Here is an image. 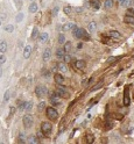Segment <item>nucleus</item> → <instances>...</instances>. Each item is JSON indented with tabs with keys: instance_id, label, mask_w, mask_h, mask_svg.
<instances>
[{
	"instance_id": "obj_1",
	"label": "nucleus",
	"mask_w": 134,
	"mask_h": 144,
	"mask_svg": "<svg viewBox=\"0 0 134 144\" xmlns=\"http://www.w3.org/2000/svg\"><path fill=\"white\" fill-rule=\"evenodd\" d=\"M72 36L75 37V38H77V40H80V38H86V40H89L90 38V36L89 35H86V31L84 30L83 28H76L72 29Z\"/></svg>"
},
{
	"instance_id": "obj_2",
	"label": "nucleus",
	"mask_w": 134,
	"mask_h": 144,
	"mask_svg": "<svg viewBox=\"0 0 134 144\" xmlns=\"http://www.w3.org/2000/svg\"><path fill=\"white\" fill-rule=\"evenodd\" d=\"M47 116H48L50 120H56L57 116H58V113H57V110H56L55 108L48 107V108H47Z\"/></svg>"
},
{
	"instance_id": "obj_3",
	"label": "nucleus",
	"mask_w": 134,
	"mask_h": 144,
	"mask_svg": "<svg viewBox=\"0 0 134 144\" xmlns=\"http://www.w3.org/2000/svg\"><path fill=\"white\" fill-rule=\"evenodd\" d=\"M35 93H36V95L37 97H44L47 93H48V89H47V87L46 86H36L35 87Z\"/></svg>"
},
{
	"instance_id": "obj_4",
	"label": "nucleus",
	"mask_w": 134,
	"mask_h": 144,
	"mask_svg": "<svg viewBox=\"0 0 134 144\" xmlns=\"http://www.w3.org/2000/svg\"><path fill=\"white\" fill-rule=\"evenodd\" d=\"M22 121H23V126H25V128H30L32 126H33V117L30 115H25L23 116V119H22Z\"/></svg>"
},
{
	"instance_id": "obj_5",
	"label": "nucleus",
	"mask_w": 134,
	"mask_h": 144,
	"mask_svg": "<svg viewBox=\"0 0 134 144\" xmlns=\"http://www.w3.org/2000/svg\"><path fill=\"white\" fill-rule=\"evenodd\" d=\"M51 123H49V122H43L42 123V126H41V130H42V132H44L46 135H48V134H50V131H51Z\"/></svg>"
},
{
	"instance_id": "obj_6",
	"label": "nucleus",
	"mask_w": 134,
	"mask_h": 144,
	"mask_svg": "<svg viewBox=\"0 0 134 144\" xmlns=\"http://www.w3.org/2000/svg\"><path fill=\"white\" fill-rule=\"evenodd\" d=\"M56 93H57L60 97H62V98H67V97H69V93H68L67 88H65V87H63V86H58L57 87Z\"/></svg>"
},
{
	"instance_id": "obj_7",
	"label": "nucleus",
	"mask_w": 134,
	"mask_h": 144,
	"mask_svg": "<svg viewBox=\"0 0 134 144\" xmlns=\"http://www.w3.org/2000/svg\"><path fill=\"white\" fill-rule=\"evenodd\" d=\"M50 102L53 103L54 106H58V105L61 103V101H60V95H58L57 93H54L53 95H50Z\"/></svg>"
},
{
	"instance_id": "obj_8",
	"label": "nucleus",
	"mask_w": 134,
	"mask_h": 144,
	"mask_svg": "<svg viewBox=\"0 0 134 144\" xmlns=\"http://www.w3.org/2000/svg\"><path fill=\"white\" fill-rule=\"evenodd\" d=\"M128 92H129V89H128V87H126V88H125V93H124V105H125V106H128L129 102H131Z\"/></svg>"
},
{
	"instance_id": "obj_9",
	"label": "nucleus",
	"mask_w": 134,
	"mask_h": 144,
	"mask_svg": "<svg viewBox=\"0 0 134 144\" xmlns=\"http://www.w3.org/2000/svg\"><path fill=\"white\" fill-rule=\"evenodd\" d=\"M74 68H76L78 70H83L85 68V62L84 60H76L74 63Z\"/></svg>"
},
{
	"instance_id": "obj_10",
	"label": "nucleus",
	"mask_w": 134,
	"mask_h": 144,
	"mask_svg": "<svg viewBox=\"0 0 134 144\" xmlns=\"http://www.w3.org/2000/svg\"><path fill=\"white\" fill-rule=\"evenodd\" d=\"M39 40H40L41 43H47L48 40H49V35L47 33H42L40 36H39Z\"/></svg>"
},
{
	"instance_id": "obj_11",
	"label": "nucleus",
	"mask_w": 134,
	"mask_h": 144,
	"mask_svg": "<svg viewBox=\"0 0 134 144\" xmlns=\"http://www.w3.org/2000/svg\"><path fill=\"white\" fill-rule=\"evenodd\" d=\"M50 56H51V50L48 48V49H46L44 52H43V60H44V62H48L49 58H50Z\"/></svg>"
},
{
	"instance_id": "obj_12",
	"label": "nucleus",
	"mask_w": 134,
	"mask_h": 144,
	"mask_svg": "<svg viewBox=\"0 0 134 144\" xmlns=\"http://www.w3.org/2000/svg\"><path fill=\"white\" fill-rule=\"evenodd\" d=\"M30 54H32V47H30V45H26V47H25V50H23V57L29 58Z\"/></svg>"
},
{
	"instance_id": "obj_13",
	"label": "nucleus",
	"mask_w": 134,
	"mask_h": 144,
	"mask_svg": "<svg viewBox=\"0 0 134 144\" xmlns=\"http://www.w3.org/2000/svg\"><path fill=\"white\" fill-rule=\"evenodd\" d=\"M88 29H89L90 33H94L96 29H97V23H96L94 21H91V22L88 25Z\"/></svg>"
},
{
	"instance_id": "obj_14",
	"label": "nucleus",
	"mask_w": 134,
	"mask_h": 144,
	"mask_svg": "<svg viewBox=\"0 0 134 144\" xmlns=\"http://www.w3.org/2000/svg\"><path fill=\"white\" fill-rule=\"evenodd\" d=\"M76 28V25L75 23H65L63 26V31H68V30H72V29Z\"/></svg>"
},
{
	"instance_id": "obj_15",
	"label": "nucleus",
	"mask_w": 134,
	"mask_h": 144,
	"mask_svg": "<svg viewBox=\"0 0 134 144\" xmlns=\"http://www.w3.org/2000/svg\"><path fill=\"white\" fill-rule=\"evenodd\" d=\"M55 81L57 83V84H63V81H64V78H63V76L62 74H58V73H56L55 74Z\"/></svg>"
},
{
	"instance_id": "obj_16",
	"label": "nucleus",
	"mask_w": 134,
	"mask_h": 144,
	"mask_svg": "<svg viewBox=\"0 0 134 144\" xmlns=\"http://www.w3.org/2000/svg\"><path fill=\"white\" fill-rule=\"evenodd\" d=\"M90 5L92 6V8H94V9H99V8H100V2H99V0H91V1H90Z\"/></svg>"
},
{
	"instance_id": "obj_17",
	"label": "nucleus",
	"mask_w": 134,
	"mask_h": 144,
	"mask_svg": "<svg viewBox=\"0 0 134 144\" xmlns=\"http://www.w3.org/2000/svg\"><path fill=\"white\" fill-rule=\"evenodd\" d=\"M29 12L30 13H35V12H37V4L36 2H32L30 5H29Z\"/></svg>"
},
{
	"instance_id": "obj_18",
	"label": "nucleus",
	"mask_w": 134,
	"mask_h": 144,
	"mask_svg": "<svg viewBox=\"0 0 134 144\" xmlns=\"http://www.w3.org/2000/svg\"><path fill=\"white\" fill-rule=\"evenodd\" d=\"M64 55H65V51H64V49H61V48H58V49L56 50V57H57V58H63V57H64Z\"/></svg>"
},
{
	"instance_id": "obj_19",
	"label": "nucleus",
	"mask_w": 134,
	"mask_h": 144,
	"mask_svg": "<svg viewBox=\"0 0 134 144\" xmlns=\"http://www.w3.org/2000/svg\"><path fill=\"white\" fill-rule=\"evenodd\" d=\"M108 35H110L112 38H119V37L121 36L120 34H119L118 31H116V30H111V31L108 33Z\"/></svg>"
},
{
	"instance_id": "obj_20",
	"label": "nucleus",
	"mask_w": 134,
	"mask_h": 144,
	"mask_svg": "<svg viewBox=\"0 0 134 144\" xmlns=\"http://www.w3.org/2000/svg\"><path fill=\"white\" fill-rule=\"evenodd\" d=\"M124 21L127 22V23H134V16H132V15H126L124 17Z\"/></svg>"
},
{
	"instance_id": "obj_21",
	"label": "nucleus",
	"mask_w": 134,
	"mask_h": 144,
	"mask_svg": "<svg viewBox=\"0 0 134 144\" xmlns=\"http://www.w3.org/2000/svg\"><path fill=\"white\" fill-rule=\"evenodd\" d=\"M6 50H7V43L5 41H0V51L4 54Z\"/></svg>"
},
{
	"instance_id": "obj_22",
	"label": "nucleus",
	"mask_w": 134,
	"mask_h": 144,
	"mask_svg": "<svg viewBox=\"0 0 134 144\" xmlns=\"http://www.w3.org/2000/svg\"><path fill=\"white\" fill-rule=\"evenodd\" d=\"M58 69H60V71L63 72V73H65L68 72V68L65 64H63V63H61V64H58Z\"/></svg>"
},
{
	"instance_id": "obj_23",
	"label": "nucleus",
	"mask_w": 134,
	"mask_h": 144,
	"mask_svg": "<svg viewBox=\"0 0 134 144\" xmlns=\"http://www.w3.org/2000/svg\"><path fill=\"white\" fill-rule=\"evenodd\" d=\"M28 141H29V143H32V144L40 143V141H39V140H37V137H35V136H30V137L28 138Z\"/></svg>"
},
{
	"instance_id": "obj_24",
	"label": "nucleus",
	"mask_w": 134,
	"mask_h": 144,
	"mask_svg": "<svg viewBox=\"0 0 134 144\" xmlns=\"http://www.w3.org/2000/svg\"><path fill=\"white\" fill-rule=\"evenodd\" d=\"M94 141V137L92 134H86V142L88 143H93Z\"/></svg>"
},
{
	"instance_id": "obj_25",
	"label": "nucleus",
	"mask_w": 134,
	"mask_h": 144,
	"mask_svg": "<svg viewBox=\"0 0 134 144\" xmlns=\"http://www.w3.org/2000/svg\"><path fill=\"white\" fill-rule=\"evenodd\" d=\"M65 43V36L63 34L58 35V44H64Z\"/></svg>"
},
{
	"instance_id": "obj_26",
	"label": "nucleus",
	"mask_w": 134,
	"mask_h": 144,
	"mask_svg": "<svg viewBox=\"0 0 134 144\" xmlns=\"http://www.w3.org/2000/svg\"><path fill=\"white\" fill-rule=\"evenodd\" d=\"M5 30L7 31V33H13L14 31V26L13 25H7V26H5Z\"/></svg>"
},
{
	"instance_id": "obj_27",
	"label": "nucleus",
	"mask_w": 134,
	"mask_h": 144,
	"mask_svg": "<svg viewBox=\"0 0 134 144\" xmlns=\"http://www.w3.org/2000/svg\"><path fill=\"white\" fill-rule=\"evenodd\" d=\"M9 95H11V91L7 89V91L5 92V95H4V102H7V101L9 100Z\"/></svg>"
},
{
	"instance_id": "obj_28",
	"label": "nucleus",
	"mask_w": 134,
	"mask_h": 144,
	"mask_svg": "<svg viewBox=\"0 0 134 144\" xmlns=\"http://www.w3.org/2000/svg\"><path fill=\"white\" fill-rule=\"evenodd\" d=\"M113 7V0H105V8H112Z\"/></svg>"
},
{
	"instance_id": "obj_29",
	"label": "nucleus",
	"mask_w": 134,
	"mask_h": 144,
	"mask_svg": "<svg viewBox=\"0 0 134 144\" xmlns=\"http://www.w3.org/2000/svg\"><path fill=\"white\" fill-rule=\"evenodd\" d=\"M70 50H71V43H70V42L64 43V51H65V52H69Z\"/></svg>"
},
{
	"instance_id": "obj_30",
	"label": "nucleus",
	"mask_w": 134,
	"mask_h": 144,
	"mask_svg": "<svg viewBox=\"0 0 134 144\" xmlns=\"http://www.w3.org/2000/svg\"><path fill=\"white\" fill-rule=\"evenodd\" d=\"M22 19H23V13H22V12H20L19 14L16 15V19H15V20H16V22H21V21H22Z\"/></svg>"
},
{
	"instance_id": "obj_31",
	"label": "nucleus",
	"mask_w": 134,
	"mask_h": 144,
	"mask_svg": "<svg viewBox=\"0 0 134 144\" xmlns=\"http://www.w3.org/2000/svg\"><path fill=\"white\" fill-rule=\"evenodd\" d=\"M37 34H39V29L35 28L33 29V34H32V38H36V36H37Z\"/></svg>"
},
{
	"instance_id": "obj_32",
	"label": "nucleus",
	"mask_w": 134,
	"mask_h": 144,
	"mask_svg": "<svg viewBox=\"0 0 134 144\" xmlns=\"http://www.w3.org/2000/svg\"><path fill=\"white\" fill-rule=\"evenodd\" d=\"M19 141H20V143H26V141H25V134L23 132H21L19 135Z\"/></svg>"
},
{
	"instance_id": "obj_33",
	"label": "nucleus",
	"mask_w": 134,
	"mask_h": 144,
	"mask_svg": "<svg viewBox=\"0 0 134 144\" xmlns=\"http://www.w3.org/2000/svg\"><path fill=\"white\" fill-rule=\"evenodd\" d=\"M26 105H27V102H21L20 103V106H19V110H26Z\"/></svg>"
},
{
	"instance_id": "obj_34",
	"label": "nucleus",
	"mask_w": 134,
	"mask_h": 144,
	"mask_svg": "<svg viewBox=\"0 0 134 144\" xmlns=\"http://www.w3.org/2000/svg\"><path fill=\"white\" fill-rule=\"evenodd\" d=\"M44 107H46V102H44V101H42V102H40V103L37 105V109H39V110H42Z\"/></svg>"
},
{
	"instance_id": "obj_35",
	"label": "nucleus",
	"mask_w": 134,
	"mask_h": 144,
	"mask_svg": "<svg viewBox=\"0 0 134 144\" xmlns=\"http://www.w3.org/2000/svg\"><path fill=\"white\" fill-rule=\"evenodd\" d=\"M118 1H119L120 6H122V7H126V6H127V1H128V0H118Z\"/></svg>"
},
{
	"instance_id": "obj_36",
	"label": "nucleus",
	"mask_w": 134,
	"mask_h": 144,
	"mask_svg": "<svg viewBox=\"0 0 134 144\" xmlns=\"http://www.w3.org/2000/svg\"><path fill=\"white\" fill-rule=\"evenodd\" d=\"M63 59H64V62H65V63H69V62L71 60V56H70V55H64Z\"/></svg>"
},
{
	"instance_id": "obj_37",
	"label": "nucleus",
	"mask_w": 134,
	"mask_h": 144,
	"mask_svg": "<svg viewBox=\"0 0 134 144\" xmlns=\"http://www.w3.org/2000/svg\"><path fill=\"white\" fill-rule=\"evenodd\" d=\"M33 108V103L32 102H27V105H26V110H30Z\"/></svg>"
},
{
	"instance_id": "obj_38",
	"label": "nucleus",
	"mask_w": 134,
	"mask_h": 144,
	"mask_svg": "<svg viewBox=\"0 0 134 144\" xmlns=\"http://www.w3.org/2000/svg\"><path fill=\"white\" fill-rule=\"evenodd\" d=\"M5 62H6V57L4 55H0V65H2Z\"/></svg>"
},
{
	"instance_id": "obj_39",
	"label": "nucleus",
	"mask_w": 134,
	"mask_h": 144,
	"mask_svg": "<svg viewBox=\"0 0 134 144\" xmlns=\"http://www.w3.org/2000/svg\"><path fill=\"white\" fill-rule=\"evenodd\" d=\"M71 9H72V8H71V7H69V6H68V7H64V13H65V14L71 13Z\"/></svg>"
},
{
	"instance_id": "obj_40",
	"label": "nucleus",
	"mask_w": 134,
	"mask_h": 144,
	"mask_svg": "<svg viewBox=\"0 0 134 144\" xmlns=\"http://www.w3.org/2000/svg\"><path fill=\"white\" fill-rule=\"evenodd\" d=\"M133 5H134V1H133V0H128V1H127V6H126V7H129V8H131Z\"/></svg>"
},
{
	"instance_id": "obj_41",
	"label": "nucleus",
	"mask_w": 134,
	"mask_h": 144,
	"mask_svg": "<svg viewBox=\"0 0 134 144\" xmlns=\"http://www.w3.org/2000/svg\"><path fill=\"white\" fill-rule=\"evenodd\" d=\"M42 73H43V77H44V78H48V77L50 76V72H49V71H46V70L42 72Z\"/></svg>"
},
{
	"instance_id": "obj_42",
	"label": "nucleus",
	"mask_w": 134,
	"mask_h": 144,
	"mask_svg": "<svg viewBox=\"0 0 134 144\" xmlns=\"http://www.w3.org/2000/svg\"><path fill=\"white\" fill-rule=\"evenodd\" d=\"M127 13H128L127 15H132V16H134V8H129V9L127 11Z\"/></svg>"
},
{
	"instance_id": "obj_43",
	"label": "nucleus",
	"mask_w": 134,
	"mask_h": 144,
	"mask_svg": "<svg viewBox=\"0 0 134 144\" xmlns=\"http://www.w3.org/2000/svg\"><path fill=\"white\" fill-rule=\"evenodd\" d=\"M102 85H103V81H100V83H99V84H98L97 86H96V87H93V88H92V91H96V89H98V88H100V87H102Z\"/></svg>"
},
{
	"instance_id": "obj_44",
	"label": "nucleus",
	"mask_w": 134,
	"mask_h": 144,
	"mask_svg": "<svg viewBox=\"0 0 134 144\" xmlns=\"http://www.w3.org/2000/svg\"><path fill=\"white\" fill-rule=\"evenodd\" d=\"M57 12H58V7L56 6V7L53 9V15H57Z\"/></svg>"
},
{
	"instance_id": "obj_45",
	"label": "nucleus",
	"mask_w": 134,
	"mask_h": 144,
	"mask_svg": "<svg viewBox=\"0 0 134 144\" xmlns=\"http://www.w3.org/2000/svg\"><path fill=\"white\" fill-rule=\"evenodd\" d=\"M14 1H15V5H16V7L19 8V7H20V0H14Z\"/></svg>"
},
{
	"instance_id": "obj_46",
	"label": "nucleus",
	"mask_w": 134,
	"mask_h": 144,
	"mask_svg": "<svg viewBox=\"0 0 134 144\" xmlns=\"http://www.w3.org/2000/svg\"><path fill=\"white\" fill-rule=\"evenodd\" d=\"M6 19V15L5 14H0V20H5Z\"/></svg>"
},
{
	"instance_id": "obj_47",
	"label": "nucleus",
	"mask_w": 134,
	"mask_h": 144,
	"mask_svg": "<svg viewBox=\"0 0 134 144\" xmlns=\"http://www.w3.org/2000/svg\"><path fill=\"white\" fill-rule=\"evenodd\" d=\"M14 112H15V108H13V107H12V108H11V115L13 114Z\"/></svg>"
},
{
	"instance_id": "obj_48",
	"label": "nucleus",
	"mask_w": 134,
	"mask_h": 144,
	"mask_svg": "<svg viewBox=\"0 0 134 144\" xmlns=\"http://www.w3.org/2000/svg\"><path fill=\"white\" fill-rule=\"evenodd\" d=\"M2 76V72H1V68H0V77Z\"/></svg>"
},
{
	"instance_id": "obj_49",
	"label": "nucleus",
	"mask_w": 134,
	"mask_h": 144,
	"mask_svg": "<svg viewBox=\"0 0 134 144\" xmlns=\"http://www.w3.org/2000/svg\"><path fill=\"white\" fill-rule=\"evenodd\" d=\"M0 26H1V20H0Z\"/></svg>"
}]
</instances>
